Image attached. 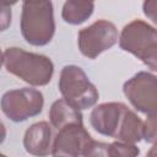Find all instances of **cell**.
Returning <instances> with one entry per match:
<instances>
[{
	"instance_id": "1",
	"label": "cell",
	"mask_w": 157,
	"mask_h": 157,
	"mask_svg": "<svg viewBox=\"0 0 157 157\" xmlns=\"http://www.w3.org/2000/svg\"><path fill=\"white\" fill-rule=\"evenodd\" d=\"M2 65L9 74L31 86L48 85L54 74V64L49 56L18 47H9L2 52Z\"/></svg>"
},
{
	"instance_id": "2",
	"label": "cell",
	"mask_w": 157,
	"mask_h": 157,
	"mask_svg": "<svg viewBox=\"0 0 157 157\" xmlns=\"http://www.w3.org/2000/svg\"><path fill=\"white\" fill-rule=\"evenodd\" d=\"M23 39L34 47L49 44L55 33L54 7L52 1H23L20 18Z\"/></svg>"
},
{
	"instance_id": "3",
	"label": "cell",
	"mask_w": 157,
	"mask_h": 157,
	"mask_svg": "<svg viewBox=\"0 0 157 157\" xmlns=\"http://www.w3.org/2000/svg\"><path fill=\"white\" fill-rule=\"evenodd\" d=\"M58 87L63 98L78 110L93 107L99 98L98 90L90 81L83 69L74 64L65 65L61 69Z\"/></svg>"
},
{
	"instance_id": "4",
	"label": "cell",
	"mask_w": 157,
	"mask_h": 157,
	"mask_svg": "<svg viewBox=\"0 0 157 157\" xmlns=\"http://www.w3.org/2000/svg\"><path fill=\"white\" fill-rule=\"evenodd\" d=\"M44 107L43 93L33 87L6 91L1 97V110L13 123H22L42 113Z\"/></svg>"
},
{
	"instance_id": "5",
	"label": "cell",
	"mask_w": 157,
	"mask_h": 157,
	"mask_svg": "<svg viewBox=\"0 0 157 157\" xmlns=\"http://www.w3.org/2000/svg\"><path fill=\"white\" fill-rule=\"evenodd\" d=\"M118 40L119 36L115 25L103 18L97 20L77 33L78 50L88 59H96L103 52L115 45Z\"/></svg>"
},
{
	"instance_id": "6",
	"label": "cell",
	"mask_w": 157,
	"mask_h": 157,
	"mask_svg": "<svg viewBox=\"0 0 157 157\" xmlns=\"http://www.w3.org/2000/svg\"><path fill=\"white\" fill-rule=\"evenodd\" d=\"M124 96L140 113H157V76L148 71H139L123 85Z\"/></svg>"
},
{
	"instance_id": "7",
	"label": "cell",
	"mask_w": 157,
	"mask_h": 157,
	"mask_svg": "<svg viewBox=\"0 0 157 157\" xmlns=\"http://www.w3.org/2000/svg\"><path fill=\"white\" fill-rule=\"evenodd\" d=\"M119 47L142 61L147 54L157 48V28L142 20H134L123 27Z\"/></svg>"
},
{
	"instance_id": "8",
	"label": "cell",
	"mask_w": 157,
	"mask_h": 157,
	"mask_svg": "<svg viewBox=\"0 0 157 157\" xmlns=\"http://www.w3.org/2000/svg\"><path fill=\"white\" fill-rule=\"evenodd\" d=\"M92 140L83 124H72L58 130L54 137L52 156L82 157L86 145Z\"/></svg>"
},
{
	"instance_id": "9",
	"label": "cell",
	"mask_w": 157,
	"mask_h": 157,
	"mask_svg": "<svg viewBox=\"0 0 157 157\" xmlns=\"http://www.w3.org/2000/svg\"><path fill=\"white\" fill-rule=\"evenodd\" d=\"M128 109L126 104L121 102H105L98 104L91 112V126L98 134L115 139Z\"/></svg>"
},
{
	"instance_id": "10",
	"label": "cell",
	"mask_w": 157,
	"mask_h": 157,
	"mask_svg": "<svg viewBox=\"0 0 157 157\" xmlns=\"http://www.w3.org/2000/svg\"><path fill=\"white\" fill-rule=\"evenodd\" d=\"M53 131L48 121H37L25 132L23 147L27 153L36 157H47L53 153Z\"/></svg>"
},
{
	"instance_id": "11",
	"label": "cell",
	"mask_w": 157,
	"mask_h": 157,
	"mask_svg": "<svg viewBox=\"0 0 157 157\" xmlns=\"http://www.w3.org/2000/svg\"><path fill=\"white\" fill-rule=\"evenodd\" d=\"M49 120L50 124L58 130L72 124H83L81 110L75 108L64 98L56 99L52 104L49 109Z\"/></svg>"
},
{
	"instance_id": "12",
	"label": "cell",
	"mask_w": 157,
	"mask_h": 157,
	"mask_svg": "<svg viewBox=\"0 0 157 157\" xmlns=\"http://www.w3.org/2000/svg\"><path fill=\"white\" fill-rule=\"evenodd\" d=\"M115 139L128 144H136L144 139V121L134 110L125 112Z\"/></svg>"
},
{
	"instance_id": "13",
	"label": "cell",
	"mask_w": 157,
	"mask_h": 157,
	"mask_svg": "<svg viewBox=\"0 0 157 157\" xmlns=\"http://www.w3.org/2000/svg\"><path fill=\"white\" fill-rule=\"evenodd\" d=\"M93 1H65L61 10L63 20L72 26H78L86 22L93 13Z\"/></svg>"
},
{
	"instance_id": "14",
	"label": "cell",
	"mask_w": 157,
	"mask_h": 157,
	"mask_svg": "<svg viewBox=\"0 0 157 157\" xmlns=\"http://www.w3.org/2000/svg\"><path fill=\"white\" fill-rule=\"evenodd\" d=\"M110 157H137L140 148L135 144H128L123 141H114L109 144Z\"/></svg>"
},
{
	"instance_id": "15",
	"label": "cell",
	"mask_w": 157,
	"mask_h": 157,
	"mask_svg": "<svg viewBox=\"0 0 157 157\" xmlns=\"http://www.w3.org/2000/svg\"><path fill=\"white\" fill-rule=\"evenodd\" d=\"M82 157H110L109 144L102 142V141H96L92 139L86 145V147L82 152Z\"/></svg>"
},
{
	"instance_id": "16",
	"label": "cell",
	"mask_w": 157,
	"mask_h": 157,
	"mask_svg": "<svg viewBox=\"0 0 157 157\" xmlns=\"http://www.w3.org/2000/svg\"><path fill=\"white\" fill-rule=\"evenodd\" d=\"M144 140L148 144H157V113L146 117L144 121Z\"/></svg>"
},
{
	"instance_id": "17",
	"label": "cell",
	"mask_w": 157,
	"mask_h": 157,
	"mask_svg": "<svg viewBox=\"0 0 157 157\" xmlns=\"http://www.w3.org/2000/svg\"><path fill=\"white\" fill-rule=\"evenodd\" d=\"M144 15L157 26V0H146L142 4Z\"/></svg>"
},
{
	"instance_id": "18",
	"label": "cell",
	"mask_w": 157,
	"mask_h": 157,
	"mask_svg": "<svg viewBox=\"0 0 157 157\" xmlns=\"http://www.w3.org/2000/svg\"><path fill=\"white\" fill-rule=\"evenodd\" d=\"M142 63H144L147 67H150L151 70H153V71L157 72V48L153 49L150 54H147V55L144 58Z\"/></svg>"
},
{
	"instance_id": "19",
	"label": "cell",
	"mask_w": 157,
	"mask_h": 157,
	"mask_svg": "<svg viewBox=\"0 0 157 157\" xmlns=\"http://www.w3.org/2000/svg\"><path fill=\"white\" fill-rule=\"evenodd\" d=\"M2 9H4V6H2ZM1 20H2V21H1V22H2L1 28H2V31H5L6 27H7V25L11 23V10L4 9V10L1 11Z\"/></svg>"
},
{
	"instance_id": "20",
	"label": "cell",
	"mask_w": 157,
	"mask_h": 157,
	"mask_svg": "<svg viewBox=\"0 0 157 157\" xmlns=\"http://www.w3.org/2000/svg\"><path fill=\"white\" fill-rule=\"evenodd\" d=\"M146 157H157V144H156V145H153V146L148 150V152H147Z\"/></svg>"
},
{
	"instance_id": "21",
	"label": "cell",
	"mask_w": 157,
	"mask_h": 157,
	"mask_svg": "<svg viewBox=\"0 0 157 157\" xmlns=\"http://www.w3.org/2000/svg\"><path fill=\"white\" fill-rule=\"evenodd\" d=\"M0 157H7V156H6V155H1Z\"/></svg>"
},
{
	"instance_id": "22",
	"label": "cell",
	"mask_w": 157,
	"mask_h": 157,
	"mask_svg": "<svg viewBox=\"0 0 157 157\" xmlns=\"http://www.w3.org/2000/svg\"><path fill=\"white\" fill-rule=\"evenodd\" d=\"M53 157H60V156H53Z\"/></svg>"
}]
</instances>
